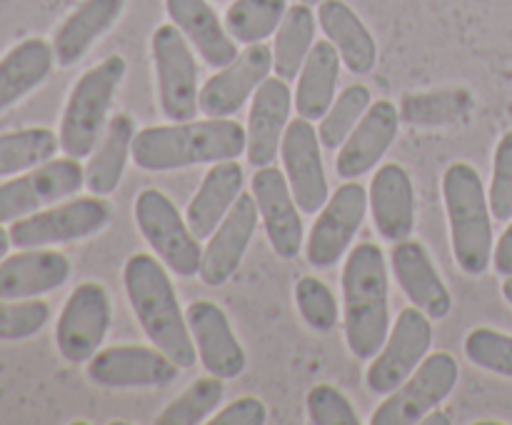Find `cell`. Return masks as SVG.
<instances>
[{
	"label": "cell",
	"mask_w": 512,
	"mask_h": 425,
	"mask_svg": "<svg viewBox=\"0 0 512 425\" xmlns=\"http://www.w3.org/2000/svg\"><path fill=\"white\" fill-rule=\"evenodd\" d=\"M123 285L128 303L150 345L163 350L183 370L198 363V348L188 318L180 308L168 265L150 253H133L125 260Z\"/></svg>",
	"instance_id": "6da1fadb"
},
{
	"label": "cell",
	"mask_w": 512,
	"mask_h": 425,
	"mask_svg": "<svg viewBox=\"0 0 512 425\" xmlns=\"http://www.w3.org/2000/svg\"><path fill=\"white\" fill-rule=\"evenodd\" d=\"M248 135L233 118L183 120L170 125H148L133 140V160L148 173H170L190 165L238 160Z\"/></svg>",
	"instance_id": "7a4b0ae2"
},
{
	"label": "cell",
	"mask_w": 512,
	"mask_h": 425,
	"mask_svg": "<svg viewBox=\"0 0 512 425\" xmlns=\"http://www.w3.org/2000/svg\"><path fill=\"white\" fill-rule=\"evenodd\" d=\"M345 345L358 360H370L390 333L388 263L375 243H358L343 265Z\"/></svg>",
	"instance_id": "3957f363"
},
{
	"label": "cell",
	"mask_w": 512,
	"mask_h": 425,
	"mask_svg": "<svg viewBox=\"0 0 512 425\" xmlns=\"http://www.w3.org/2000/svg\"><path fill=\"white\" fill-rule=\"evenodd\" d=\"M443 203L455 263L465 275L478 278L493 265L495 235L488 190L473 165L458 160L445 168Z\"/></svg>",
	"instance_id": "277c9868"
},
{
	"label": "cell",
	"mask_w": 512,
	"mask_h": 425,
	"mask_svg": "<svg viewBox=\"0 0 512 425\" xmlns=\"http://www.w3.org/2000/svg\"><path fill=\"white\" fill-rule=\"evenodd\" d=\"M125 73H128V63L123 55H108L75 80L58 128L60 150L65 155L83 160L93 153L95 145L103 138L105 125L110 120V105L123 85Z\"/></svg>",
	"instance_id": "5b68a950"
},
{
	"label": "cell",
	"mask_w": 512,
	"mask_h": 425,
	"mask_svg": "<svg viewBox=\"0 0 512 425\" xmlns=\"http://www.w3.org/2000/svg\"><path fill=\"white\" fill-rule=\"evenodd\" d=\"M113 208L103 195H80L60 200L50 208L38 210L10 223V243L15 248H53L63 243L93 238L108 228Z\"/></svg>",
	"instance_id": "8992f818"
},
{
	"label": "cell",
	"mask_w": 512,
	"mask_h": 425,
	"mask_svg": "<svg viewBox=\"0 0 512 425\" xmlns=\"http://www.w3.org/2000/svg\"><path fill=\"white\" fill-rule=\"evenodd\" d=\"M158 103L170 123L193 120L200 110L198 58L178 25L163 23L150 38Z\"/></svg>",
	"instance_id": "52a82bcc"
},
{
	"label": "cell",
	"mask_w": 512,
	"mask_h": 425,
	"mask_svg": "<svg viewBox=\"0 0 512 425\" xmlns=\"http://www.w3.org/2000/svg\"><path fill=\"white\" fill-rule=\"evenodd\" d=\"M133 213L145 243L153 248V253H158V258L168 265L170 273L180 275V278L198 275L203 245H200L198 235L190 230L188 220L180 213L178 205L163 190H140Z\"/></svg>",
	"instance_id": "ba28073f"
},
{
	"label": "cell",
	"mask_w": 512,
	"mask_h": 425,
	"mask_svg": "<svg viewBox=\"0 0 512 425\" xmlns=\"http://www.w3.org/2000/svg\"><path fill=\"white\" fill-rule=\"evenodd\" d=\"M460 378V365L453 353L438 350L425 355L415 373L400 388L385 395L373 413V425H415L423 423L435 408L450 398Z\"/></svg>",
	"instance_id": "9c48e42d"
},
{
	"label": "cell",
	"mask_w": 512,
	"mask_h": 425,
	"mask_svg": "<svg viewBox=\"0 0 512 425\" xmlns=\"http://www.w3.org/2000/svg\"><path fill=\"white\" fill-rule=\"evenodd\" d=\"M85 188V168L78 158H50L25 173L0 183V225L33 215L38 210L68 200Z\"/></svg>",
	"instance_id": "30bf717a"
},
{
	"label": "cell",
	"mask_w": 512,
	"mask_h": 425,
	"mask_svg": "<svg viewBox=\"0 0 512 425\" xmlns=\"http://www.w3.org/2000/svg\"><path fill=\"white\" fill-rule=\"evenodd\" d=\"M433 345V318L408 305L398 313L383 348L370 358L365 370V385L375 395H390L415 373Z\"/></svg>",
	"instance_id": "8fae6325"
},
{
	"label": "cell",
	"mask_w": 512,
	"mask_h": 425,
	"mask_svg": "<svg viewBox=\"0 0 512 425\" xmlns=\"http://www.w3.org/2000/svg\"><path fill=\"white\" fill-rule=\"evenodd\" d=\"M110 323H113V303L108 288L98 280L75 285L55 323L58 353L73 365L88 363L103 345Z\"/></svg>",
	"instance_id": "7c38bea8"
},
{
	"label": "cell",
	"mask_w": 512,
	"mask_h": 425,
	"mask_svg": "<svg viewBox=\"0 0 512 425\" xmlns=\"http://www.w3.org/2000/svg\"><path fill=\"white\" fill-rule=\"evenodd\" d=\"M365 213H368V188H363L358 180H345L335 193H330L305 238V260L310 268H333L353 245Z\"/></svg>",
	"instance_id": "4fadbf2b"
},
{
	"label": "cell",
	"mask_w": 512,
	"mask_h": 425,
	"mask_svg": "<svg viewBox=\"0 0 512 425\" xmlns=\"http://www.w3.org/2000/svg\"><path fill=\"white\" fill-rule=\"evenodd\" d=\"M280 160L295 203L305 215H315L330 198V183L323 165V143L313 120L295 118L285 128Z\"/></svg>",
	"instance_id": "5bb4252c"
},
{
	"label": "cell",
	"mask_w": 512,
	"mask_h": 425,
	"mask_svg": "<svg viewBox=\"0 0 512 425\" xmlns=\"http://www.w3.org/2000/svg\"><path fill=\"white\" fill-rule=\"evenodd\" d=\"M180 365L155 345H113L88 360L90 383L100 388H165L178 380Z\"/></svg>",
	"instance_id": "9a60e30c"
},
{
	"label": "cell",
	"mask_w": 512,
	"mask_h": 425,
	"mask_svg": "<svg viewBox=\"0 0 512 425\" xmlns=\"http://www.w3.org/2000/svg\"><path fill=\"white\" fill-rule=\"evenodd\" d=\"M273 73V48L265 43L245 45L243 53L218 68L200 88V113L205 118H233Z\"/></svg>",
	"instance_id": "2e32d148"
},
{
	"label": "cell",
	"mask_w": 512,
	"mask_h": 425,
	"mask_svg": "<svg viewBox=\"0 0 512 425\" xmlns=\"http://www.w3.org/2000/svg\"><path fill=\"white\" fill-rule=\"evenodd\" d=\"M250 193L258 203V213L270 248L283 260L298 258L305 240V225L303 215H300L303 210L295 203V195L283 170L273 168V165L255 168L253 180H250Z\"/></svg>",
	"instance_id": "e0dca14e"
},
{
	"label": "cell",
	"mask_w": 512,
	"mask_h": 425,
	"mask_svg": "<svg viewBox=\"0 0 512 425\" xmlns=\"http://www.w3.org/2000/svg\"><path fill=\"white\" fill-rule=\"evenodd\" d=\"M258 218V203H255L253 193H240L230 213L213 230L208 245L203 248L198 275L208 288H220L238 273L240 263L253 243Z\"/></svg>",
	"instance_id": "ac0fdd59"
},
{
	"label": "cell",
	"mask_w": 512,
	"mask_h": 425,
	"mask_svg": "<svg viewBox=\"0 0 512 425\" xmlns=\"http://www.w3.org/2000/svg\"><path fill=\"white\" fill-rule=\"evenodd\" d=\"M190 335L198 348V358L210 375L233 380L248 368L243 343L230 325L228 313L213 300H193L185 310Z\"/></svg>",
	"instance_id": "d6986e66"
},
{
	"label": "cell",
	"mask_w": 512,
	"mask_h": 425,
	"mask_svg": "<svg viewBox=\"0 0 512 425\" xmlns=\"http://www.w3.org/2000/svg\"><path fill=\"white\" fill-rule=\"evenodd\" d=\"M400 110L393 100L380 98L370 103L353 133L338 148L335 170L343 180H360L365 173L378 168L400 133Z\"/></svg>",
	"instance_id": "ffe728a7"
},
{
	"label": "cell",
	"mask_w": 512,
	"mask_h": 425,
	"mask_svg": "<svg viewBox=\"0 0 512 425\" xmlns=\"http://www.w3.org/2000/svg\"><path fill=\"white\" fill-rule=\"evenodd\" d=\"M290 110H293V90L288 80L268 75L250 98L248 125H245V135H248L245 158L253 168L273 165V160L280 155V143L290 123Z\"/></svg>",
	"instance_id": "44dd1931"
},
{
	"label": "cell",
	"mask_w": 512,
	"mask_h": 425,
	"mask_svg": "<svg viewBox=\"0 0 512 425\" xmlns=\"http://www.w3.org/2000/svg\"><path fill=\"white\" fill-rule=\"evenodd\" d=\"M368 210L383 240L400 243L413 238L418 198L408 168L400 163H383L375 170L368 188Z\"/></svg>",
	"instance_id": "7402d4cb"
},
{
	"label": "cell",
	"mask_w": 512,
	"mask_h": 425,
	"mask_svg": "<svg viewBox=\"0 0 512 425\" xmlns=\"http://www.w3.org/2000/svg\"><path fill=\"white\" fill-rule=\"evenodd\" d=\"M390 265H393L395 280L410 305L423 310L433 320H445L453 310V295L448 285L440 278L428 248L420 240L405 238L393 243L390 253Z\"/></svg>",
	"instance_id": "603a6c76"
},
{
	"label": "cell",
	"mask_w": 512,
	"mask_h": 425,
	"mask_svg": "<svg viewBox=\"0 0 512 425\" xmlns=\"http://www.w3.org/2000/svg\"><path fill=\"white\" fill-rule=\"evenodd\" d=\"M73 265L53 248H18L0 260V298L30 300L63 288Z\"/></svg>",
	"instance_id": "cb8c5ba5"
},
{
	"label": "cell",
	"mask_w": 512,
	"mask_h": 425,
	"mask_svg": "<svg viewBox=\"0 0 512 425\" xmlns=\"http://www.w3.org/2000/svg\"><path fill=\"white\" fill-rule=\"evenodd\" d=\"M165 13L213 70L225 68L238 58V43L208 0H165Z\"/></svg>",
	"instance_id": "d4e9b609"
},
{
	"label": "cell",
	"mask_w": 512,
	"mask_h": 425,
	"mask_svg": "<svg viewBox=\"0 0 512 425\" xmlns=\"http://www.w3.org/2000/svg\"><path fill=\"white\" fill-rule=\"evenodd\" d=\"M125 0H83L53 35L55 63L60 68L78 65L95 43L118 23Z\"/></svg>",
	"instance_id": "484cf974"
},
{
	"label": "cell",
	"mask_w": 512,
	"mask_h": 425,
	"mask_svg": "<svg viewBox=\"0 0 512 425\" xmlns=\"http://www.w3.org/2000/svg\"><path fill=\"white\" fill-rule=\"evenodd\" d=\"M318 25L335 45L345 68L355 75H368L378 65V40L368 25L345 0H320Z\"/></svg>",
	"instance_id": "4316f807"
},
{
	"label": "cell",
	"mask_w": 512,
	"mask_h": 425,
	"mask_svg": "<svg viewBox=\"0 0 512 425\" xmlns=\"http://www.w3.org/2000/svg\"><path fill=\"white\" fill-rule=\"evenodd\" d=\"M243 185L245 173L238 160H220L210 165L198 193L190 198L188 210H185V220L200 240L210 238L213 230L223 223V218L243 193Z\"/></svg>",
	"instance_id": "83f0119b"
},
{
	"label": "cell",
	"mask_w": 512,
	"mask_h": 425,
	"mask_svg": "<svg viewBox=\"0 0 512 425\" xmlns=\"http://www.w3.org/2000/svg\"><path fill=\"white\" fill-rule=\"evenodd\" d=\"M55 68L53 43L43 38L20 40L0 58V113L28 98Z\"/></svg>",
	"instance_id": "f1b7e54d"
},
{
	"label": "cell",
	"mask_w": 512,
	"mask_h": 425,
	"mask_svg": "<svg viewBox=\"0 0 512 425\" xmlns=\"http://www.w3.org/2000/svg\"><path fill=\"white\" fill-rule=\"evenodd\" d=\"M340 68H343V60L335 45L328 38L315 40L313 50L295 78L298 83H295L293 105L300 118L320 120L328 113L338 95Z\"/></svg>",
	"instance_id": "f546056e"
},
{
	"label": "cell",
	"mask_w": 512,
	"mask_h": 425,
	"mask_svg": "<svg viewBox=\"0 0 512 425\" xmlns=\"http://www.w3.org/2000/svg\"><path fill=\"white\" fill-rule=\"evenodd\" d=\"M135 120L128 113H118L108 120L100 143L88 155L85 165V188L93 195H110L123 180L128 158L133 155Z\"/></svg>",
	"instance_id": "4dcf8cb0"
},
{
	"label": "cell",
	"mask_w": 512,
	"mask_h": 425,
	"mask_svg": "<svg viewBox=\"0 0 512 425\" xmlns=\"http://www.w3.org/2000/svg\"><path fill=\"white\" fill-rule=\"evenodd\" d=\"M315 25L318 15L313 13V5L293 3L288 5L283 23L278 25L273 35V73L283 80L298 78L305 58L315 45Z\"/></svg>",
	"instance_id": "1f68e13d"
},
{
	"label": "cell",
	"mask_w": 512,
	"mask_h": 425,
	"mask_svg": "<svg viewBox=\"0 0 512 425\" xmlns=\"http://www.w3.org/2000/svg\"><path fill=\"white\" fill-rule=\"evenodd\" d=\"M473 93L465 88L450 90H423L408 93L400 100V120L418 128H438V125L458 123L468 118L473 110Z\"/></svg>",
	"instance_id": "d6a6232c"
},
{
	"label": "cell",
	"mask_w": 512,
	"mask_h": 425,
	"mask_svg": "<svg viewBox=\"0 0 512 425\" xmlns=\"http://www.w3.org/2000/svg\"><path fill=\"white\" fill-rule=\"evenodd\" d=\"M60 148L58 133L43 125L0 133V178H13L48 163Z\"/></svg>",
	"instance_id": "836d02e7"
},
{
	"label": "cell",
	"mask_w": 512,
	"mask_h": 425,
	"mask_svg": "<svg viewBox=\"0 0 512 425\" xmlns=\"http://www.w3.org/2000/svg\"><path fill=\"white\" fill-rule=\"evenodd\" d=\"M288 13V0H233L223 15V23L235 43H265L275 35Z\"/></svg>",
	"instance_id": "e575fe53"
},
{
	"label": "cell",
	"mask_w": 512,
	"mask_h": 425,
	"mask_svg": "<svg viewBox=\"0 0 512 425\" xmlns=\"http://www.w3.org/2000/svg\"><path fill=\"white\" fill-rule=\"evenodd\" d=\"M225 388L223 378L218 375H205L190 383L175 400H170L160 415L155 418V425H198L215 413L223 400Z\"/></svg>",
	"instance_id": "d590c367"
},
{
	"label": "cell",
	"mask_w": 512,
	"mask_h": 425,
	"mask_svg": "<svg viewBox=\"0 0 512 425\" xmlns=\"http://www.w3.org/2000/svg\"><path fill=\"white\" fill-rule=\"evenodd\" d=\"M370 103H373V93H370L368 85L353 83L345 90H340L335 95L333 105L328 108V113L318 123V135L323 148L338 150L345 143V138L353 133L355 125L360 123Z\"/></svg>",
	"instance_id": "8d00e7d4"
},
{
	"label": "cell",
	"mask_w": 512,
	"mask_h": 425,
	"mask_svg": "<svg viewBox=\"0 0 512 425\" xmlns=\"http://www.w3.org/2000/svg\"><path fill=\"white\" fill-rule=\"evenodd\" d=\"M293 293L300 318L305 320L310 330L328 335L338 328V300H335V293L325 280H320L318 275H303L295 283Z\"/></svg>",
	"instance_id": "74e56055"
},
{
	"label": "cell",
	"mask_w": 512,
	"mask_h": 425,
	"mask_svg": "<svg viewBox=\"0 0 512 425\" xmlns=\"http://www.w3.org/2000/svg\"><path fill=\"white\" fill-rule=\"evenodd\" d=\"M465 355L473 365L488 373L512 378V335L495 328H473L465 335Z\"/></svg>",
	"instance_id": "f35d334b"
},
{
	"label": "cell",
	"mask_w": 512,
	"mask_h": 425,
	"mask_svg": "<svg viewBox=\"0 0 512 425\" xmlns=\"http://www.w3.org/2000/svg\"><path fill=\"white\" fill-rule=\"evenodd\" d=\"M50 305L43 298L5 300L0 298V340L15 343L38 335L48 325Z\"/></svg>",
	"instance_id": "ab89813d"
},
{
	"label": "cell",
	"mask_w": 512,
	"mask_h": 425,
	"mask_svg": "<svg viewBox=\"0 0 512 425\" xmlns=\"http://www.w3.org/2000/svg\"><path fill=\"white\" fill-rule=\"evenodd\" d=\"M305 410H308V420L313 425H360L348 395L330 383L310 388L308 398H305Z\"/></svg>",
	"instance_id": "60d3db41"
},
{
	"label": "cell",
	"mask_w": 512,
	"mask_h": 425,
	"mask_svg": "<svg viewBox=\"0 0 512 425\" xmlns=\"http://www.w3.org/2000/svg\"><path fill=\"white\" fill-rule=\"evenodd\" d=\"M488 200L493 218L508 223L512 218V130L498 140V148H495Z\"/></svg>",
	"instance_id": "b9f144b4"
},
{
	"label": "cell",
	"mask_w": 512,
	"mask_h": 425,
	"mask_svg": "<svg viewBox=\"0 0 512 425\" xmlns=\"http://www.w3.org/2000/svg\"><path fill=\"white\" fill-rule=\"evenodd\" d=\"M268 420V408L255 395H243L220 408L210 418V425H263Z\"/></svg>",
	"instance_id": "7bdbcfd3"
},
{
	"label": "cell",
	"mask_w": 512,
	"mask_h": 425,
	"mask_svg": "<svg viewBox=\"0 0 512 425\" xmlns=\"http://www.w3.org/2000/svg\"><path fill=\"white\" fill-rule=\"evenodd\" d=\"M493 268L495 273L512 275V218L508 220V228L505 233L498 238V245L493 250Z\"/></svg>",
	"instance_id": "ee69618b"
},
{
	"label": "cell",
	"mask_w": 512,
	"mask_h": 425,
	"mask_svg": "<svg viewBox=\"0 0 512 425\" xmlns=\"http://www.w3.org/2000/svg\"><path fill=\"white\" fill-rule=\"evenodd\" d=\"M10 245H13V243H10V233L3 228V225H0V260H3L5 255H8Z\"/></svg>",
	"instance_id": "f6af8a7d"
},
{
	"label": "cell",
	"mask_w": 512,
	"mask_h": 425,
	"mask_svg": "<svg viewBox=\"0 0 512 425\" xmlns=\"http://www.w3.org/2000/svg\"><path fill=\"white\" fill-rule=\"evenodd\" d=\"M503 298L512 305V275H505L503 280Z\"/></svg>",
	"instance_id": "bcb514c9"
},
{
	"label": "cell",
	"mask_w": 512,
	"mask_h": 425,
	"mask_svg": "<svg viewBox=\"0 0 512 425\" xmlns=\"http://www.w3.org/2000/svg\"><path fill=\"white\" fill-rule=\"evenodd\" d=\"M300 3H308V5H318L320 0H300Z\"/></svg>",
	"instance_id": "7dc6e473"
}]
</instances>
